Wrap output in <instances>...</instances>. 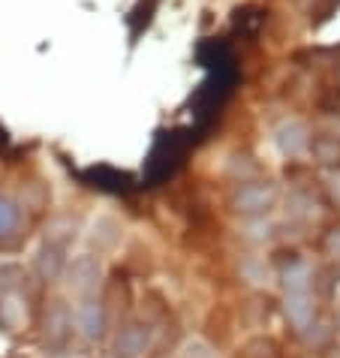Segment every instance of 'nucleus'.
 I'll list each match as a JSON object with an SVG mask.
<instances>
[{
  "label": "nucleus",
  "instance_id": "obj_1",
  "mask_svg": "<svg viewBox=\"0 0 340 358\" xmlns=\"http://www.w3.org/2000/svg\"><path fill=\"white\" fill-rule=\"evenodd\" d=\"M337 78H340V76H337Z\"/></svg>",
  "mask_w": 340,
  "mask_h": 358
}]
</instances>
